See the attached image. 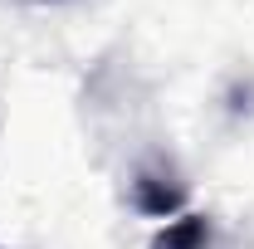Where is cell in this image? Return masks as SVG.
Returning <instances> with one entry per match:
<instances>
[{
    "mask_svg": "<svg viewBox=\"0 0 254 249\" xmlns=\"http://www.w3.org/2000/svg\"><path fill=\"white\" fill-rule=\"evenodd\" d=\"M152 249H230V240H225L205 215H176L157 240H152Z\"/></svg>",
    "mask_w": 254,
    "mask_h": 249,
    "instance_id": "1",
    "label": "cell"
},
{
    "mask_svg": "<svg viewBox=\"0 0 254 249\" xmlns=\"http://www.w3.org/2000/svg\"><path fill=\"white\" fill-rule=\"evenodd\" d=\"M39 5H64V0H39Z\"/></svg>",
    "mask_w": 254,
    "mask_h": 249,
    "instance_id": "2",
    "label": "cell"
}]
</instances>
